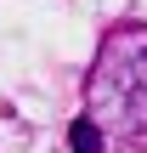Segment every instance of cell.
Wrapping results in <instances>:
<instances>
[{"label":"cell","mask_w":147,"mask_h":153,"mask_svg":"<svg viewBox=\"0 0 147 153\" xmlns=\"http://www.w3.org/2000/svg\"><path fill=\"white\" fill-rule=\"evenodd\" d=\"M85 119L108 142H142L147 136V23H119L85 79Z\"/></svg>","instance_id":"obj_1"},{"label":"cell","mask_w":147,"mask_h":153,"mask_svg":"<svg viewBox=\"0 0 147 153\" xmlns=\"http://www.w3.org/2000/svg\"><path fill=\"white\" fill-rule=\"evenodd\" d=\"M68 148H74V153H102V148H108V136H102L91 119H79V125L68 131Z\"/></svg>","instance_id":"obj_2"}]
</instances>
